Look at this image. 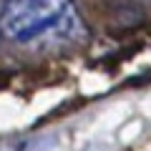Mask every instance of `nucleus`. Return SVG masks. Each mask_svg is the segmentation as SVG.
Returning <instances> with one entry per match:
<instances>
[{"label":"nucleus","mask_w":151,"mask_h":151,"mask_svg":"<svg viewBox=\"0 0 151 151\" xmlns=\"http://www.w3.org/2000/svg\"><path fill=\"white\" fill-rule=\"evenodd\" d=\"M81 20L73 0H8L0 30L13 43H35L45 35H73Z\"/></svg>","instance_id":"f257e3e1"}]
</instances>
